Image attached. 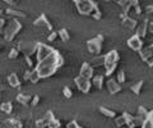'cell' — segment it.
I'll use <instances>...</instances> for the list:
<instances>
[{"mask_svg": "<svg viewBox=\"0 0 153 128\" xmlns=\"http://www.w3.org/2000/svg\"><path fill=\"white\" fill-rule=\"evenodd\" d=\"M128 46L130 47L131 50H134V51H139L143 49V46H144V42H143V39L142 37H139L137 34L135 35H133L130 39L128 40Z\"/></svg>", "mask_w": 153, "mask_h": 128, "instance_id": "obj_4", "label": "cell"}, {"mask_svg": "<svg viewBox=\"0 0 153 128\" xmlns=\"http://www.w3.org/2000/svg\"><path fill=\"white\" fill-rule=\"evenodd\" d=\"M119 59H120V56H119V53L116 50H111L110 53L105 55V67H106V70H107L106 72L107 76H111L114 70L116 69Z\"/></svg>", "mask_w": 153, "mask_h": 128, "instance_id": "obj_2", "label": "cell"}, {"mask_svg": "<svg viewBox=\"0 0 153 128\" xmlns=\"http://www.w3.org/2000/svg\"><path fill=\"white\" fill-rule=\"evenodd\" d=\"M143 85H144V82L143 81H139V82H137L135 85H133L131 86V91L135 94V95H139L142 92V88H143Z\"/></svg>", "mask_w": 153, "mask_h": 128, "instance_id": "obj_12", "label": "cell"}, {"mask_svg": "<svg viewBox=\"0 0 153 128\" xmlns=\"http://www.w3.org/2000/svg\"><path fill=\"white\" fill-rule=\"evenodd\" d=\"M7 13L10 14V16H16V17H25V14L18 12V10H14V9H7Z\"/></svg>", "mask_w": 153, "mask_h": 128, "instance_id": "obj_15", "label": "cell"}, {"mask_svg": "<svg viewBox=\"0 0 153 128\" xmlns=\"http://www.w3.org/2000/svg\"><path fill=\"white\" fill-rule=\"evenodd\" d=\"M107 90H108L110 94L114 95V94L120 92L121 87H120V85H119V82H116L115 79H110V81L107 82Z\"/></svg>", "mask_w": 153, "mask_h": 128, "instance_id": "obj_8", "label": "cell"}, {"mask_svg": "<svg viewBox=\"0 0 153 128\" xmlns=\"http://www.w3.org/2000/svg\"><path fill=\"white\" fill-rule=\"evenodd\" d=\"M107 1H116V3H120L121 0H107Z\"/></svg>", "mask_w": 153, "mask_h": 128, "instance_id": "obj_26", "label": "cell"}, {"mask_svg": "<svg viewBox=\"0 0 153 128\" xmlns=\"http://www.w3.org/2000/svg\"><path fill=\"white\" fill-rule=\"evenodd\" d=\"M4 1L8 3L9 5H13V4H16V1H14V0H4Z\"/></svg>", "mask_w": 153, "mask_h": 128, "instance_id": "obj_24", "label": "cell"}, {"mask_svg": "<svg viewBox=\"0 0 153 128\" xmlns=\"http://www.w3.org/2000/svg\"><path fill=\"white\" fill-rule=\"evenodd\" d=\"M134 9H135V13L138 14V16H140V14L143 13V9H142V7H140V5H138V7H135V8H134Z\"/></svg>", "mask_w": 153, "mask_h": 128, "instance_id": "obj_20", "label": "cell"}, {"mask_svg": "<svg viewBox=\"0 0 153 128\" xmlns=\"http://www.w3.org/2000/svg\"><path fill=\"white\" fill-rule=\"evenodd\" d=\"M102 82H103V77L102 76H97V77L93 78V85L96 87H97L98 90L102 88Z\"/></svg>", "mask_w": 153, "mask_h": 128, "instance_id": "obj_14", "label": "cell"}, {"mask_svg": "<svg viewBox=\"0 0 153 128\" xmlns=\"http://www.w3.org/2000/svg\"><path fill=\"white\" fill-rule=\"evenodd\" d=\"M60 36H61V39H63L64 41L69 40V35H68V32H66V30H61L60 31Z\"/></svg>", "mask_w": 153, "mask_h": 128, "instance_id": "obj_18", "label": "cell"}, {"mask_svg": "<svg viewBox=\"0 0 153 128\" xmlns=\"http://www.w3.org/2000/svg\"><path fill=\"white\" fill-rule=\"evenodd\" d=\"M102 40H103V36L98 35L97 37H94V39L88 41L87 45H88V49H89L91 53L98 54L100 51H101V49H102Z\"/></svg>", "mask_w": 153, "mask_h": 128, "instance_id": "obj_3", "label": "cell"}, {"mask_svg": "<svg viewBox=\"0 0 153 128\" xmlns=\"http://www.w3.org/2000/svg\"><path fill=\"white\" fill-rule=\"evenodd\" d=\"M146 12L148 14H153V5H147L146 7Z\"/></svg>", "mask_w": 153, "mask_h": 128, "instance_id": "obj_21", "label": "cell"}, {"mask_svg": "<svg viewBox=\"0 0 153 128\" xmlns=\"http://www.w3.org/2000/svg\"><path fill=\"white\" fill-rule=\"evenodd\" d=\"M121 19H123V26L128 28V30H137V27H138V22L134 19V18H130L128 16V14H121Z\"/></svg>", "mask_w": 153, "mask_h": 128, "instance_id": "obj_5", "label": "cell"}, {"mask_svg": "<svg viewBox=\"0 0 153 128\" xmlns=\"http://www.w3.org/2000/svg\"><path fill=\"white\" fill-rule=\"evenodd\" d=\"M148 22H149L148 19H144L137 27V35L139 37H142V39H144V37L147 36V34H148Z\"/></svg>", "mask_w": 153, "mask_h": 128, "instance_id": "obj_7", "label": "cell"}, {"mask_svg": "<svg viewBox=\"0 0 153 128\" xmlns=\"http://www.w3.org/2000/svg\"><path fill=\"white\" fill-rule=\"evenodd\" d=\"M76 8L80 14L85 16H92L94 19H101V12L98 10V7L92 1V0H74Z\"/></svg>", "mask_w": 153, "mask_h": 128, "instance_id": "obj_1", "label": "cell"}, {"mask_svg": "<svg viewBox=\"0 0 153 128\" xmlns=\"http://www.w3.org/2000/svg\"><path fill=\"white\" fill-rule=\"evenodd\" d=\"M142 128H153V122L149 118H147V119L142 123Z\"/></svg>", "mask_w": 153, "mask_h": 128, "instance_id": "obj_16", "label": "cell"}, {"mask_svg": "<svg viewBox=\"0 0 153 128\" xmlns=\"http://www.w3.org/2000/svg\"><path fill=\"white\" fill-rule=\"evenodd\" d=\"M117 82L119 83H124L125 82V72L124 70H120L117 74Z\"/></svg>", "mask_w": 153, "mask_h": 128, "instance_id": "obj_17", "label": "cell"}, {"mask_svg": "<svg viewBox=\"0 0 153 128\" xmlns=\"http://www.w3.org/2000/svg\"><path fill=\"white\" fill-rule=\"evenodd\" d=\"M148 32H151V34L153 35V21L148 22Z\"/></svg>", "mask_w": 153, "mask_h": 128, "instance_id": "obj_19", "label": "cell"}, {"mask_svg": "<svg viewBox=\"0 0 153 128\" xmlns=\"http://www.w3.org/2000/svg\"><path fill=\"white\" fill-rule=\"evenodd\" d=\"M4 25H5V21H3L1 18H0V28H1V27H3Z\"/></svg>", "mask_w": 153, "mask_h": 128, "instance_id": "obj_25", "label": "cell"}, {"mask_svg": "<svg viewBox=\"0 0 153 128\" xmlns=\"http://www.w3.org/2000/svg\"><path fill=\"white\" fill-rule=\"evenodd\" d=\"M100 112H101L103 115L108 117V118H115V117H116V113L112 112V110H110V109H106V108H100Z\"/></svg>", "mask_w": 153, "mask_h": 128, "instance_id": "obj_13", "label": "cell"}, {"mask_svg": "<svg viewBox=\"0 0 153 128\" xmlns=\"http://www.w3.org/2000/svg\"><path fill=\"white\" fill-rule=\"evenodd\" d=\"M147 64H148V67L149 68H153V55H152V58L147 61Z\"/></svg>", "mask_w": 153, "mask_h": 128, "instance_id": "obj_22", "label": "cell"}, {"mask_svg": "<svg viewBox=\"0 0 153 128\" xmlns=\"http://www.w3.org/2000/svg\"><path fill=\"white\" fill-rule=\"evenodd\" d=\"M148 115H149V112H148L144 106H139V108H138V115L137 117L139 118V119H142L143 122H144L148 118Z\"/></svg>", "mask_w": 153, "mask_h": 128, "instance_id": "obj_9", "label": "cell"}, {"mask_svg": "<svg viewBox=\"0 0 153 128\" xmlns=\"http://www.w3.org/2000/svg\"><path fill=\"white\" fill-rule=\"evenodd\" d=\"M82 74H83V77L87 78V79H88L89 77H92V74H93L92 68H91L88 64H84V67H83V69H82Z\"/></svg>", "mask_w": 153, "mask_h": 128, "instance_id": "obj_11", "label": "cell"}, {"mask_svg": "<svg viewBox=\"0 0 153 128\" xmlns=\"http://www.w3.org/2000/svg\"><path fill=\"white\" fill-rule=\"evenodd\" d=\"M56 36H57V35H56V32H52V34L49 36V41H52V40H54Z\"/></svg>", "mask_w": 153, "mask_h": 128, "instance_id": "obj_23", "label": "cell"}, {"mask_svg": "<svg viewBox=\"0 0 153 128\" xmlns=\"http://www.w3.org/2000/svg\"><path fill=\"white\" fill-rule=\"evenodd\" d=\"M35 25H37V26H44V27H47L50 30L51 28V25L49 23V21L46 19V17L45 16H40V18L35 22Z\"/></svg>", "mask_w": 153, "mask_h": 128, "instance_id": "obj_10", "label": "cell"}, {"mask_svg": "<svg viewBox=\"0 0 153 128\" xmlns=\"http://www.w3.org/2000/svg\"><path fill=\"white\" fill-rule=\"evenodd\" d=\"M139 55H140L142 60L147 63V61L149 60L152 58V55H153V44L148 45V46H143V49L139 51Z\"/></svg>", "mask_w": 153, "mask_h": 128, "instance_id": "obj_6", "label": "cell"}]
</instances>
